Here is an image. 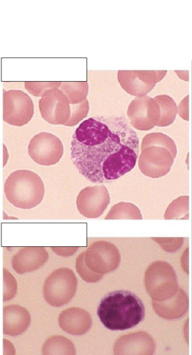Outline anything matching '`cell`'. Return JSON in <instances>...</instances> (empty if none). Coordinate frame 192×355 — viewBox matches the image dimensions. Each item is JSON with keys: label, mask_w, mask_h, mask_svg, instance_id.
Masks as SVG:
<instances>
[{"label": "cell", "mask_w": 192, "mask_h": 355, "mask_svg": "<svg viewBox=\"0 0 192 355\" xmlns=\"http://www.w3.org/2000/svg\"><path fill=\"white\" fill-rule=\"evenodd\" d=\"M139 138L123 116H95L76 129L71 158L94 183L109 182L130 171L139 156Z\"/></svg>", "instance_id": "obj_1"}, {"label": "cell", "mask_w": 192, "mask_h": 355, "mask_svg": "<svg viewBox=\"0 0 192 355\" xmlns=\"http://www.w3.org/2000/svg\"><path fill=\"white\" fill-rule=\"evenodd\" d=\"M97 315L108 329L125 330L139 324L145 317V308L134 293L124 290L107 293L100 302Z\"/></svg>", "instance_id": "obj_2"}, {"label": "cell", "mask_w": 192, "mask_h": 355, "mask_svg": "<svg viewBox=\"0 0 192 355\" xmlns=\"http://www.w3.org/2000/svg\"><path fill=\"white\" fill-rule=\"evenodd\" d=\"M177 155L174 141L162 132L146 135L141 142L138 165L146 176L157 178L166 175Z\"/></svg>", "instance_id": "obj_3"}, {"label": "cell", "mask_w": 192, "mask_h": 355, "mask_svg": "<svg viewBox=\"0 0 192 355\" xmlns=\"http://www.w3.org/2000/svg\"><path fill=\"white\" fill-rule=\"evenodd\" d=\"M44 185L36 173L26 169L11 173L4 183V193L15 207L23 209L38 205L44 196Z\"/></svg>", "instance_id": "obj_4"}, {"label": "cell", "mask_w": 192, "mask_h": 355, "mask_svg": "<svg viewBox=\"0 0 192 355\" xmlns=\"http://www.w3.org/2000/svg\"><path fill=\"white\" fill-rule=\"evenodd\" d=\"M146 290L152 301L162 302L177 291L178 282L173 268L165 261L150 263L144 275Z\"/></svg>", "instance_id": "obj_5"}, {"label": "cell", "mask_w": 192, "mask_h": 355, "mask_svg": "<svg viewBox=\"0 0 192 355\" xmlns=\"http://www.w3.org/2000/svg\"><path fill=\"white\" fill-rule=\"evenodd\" d=\"M78 280L73 271L68 268L54 270L46 279L43 286L45 301L52 306L67 304L77 290Z\"/></svg>", "instance_id": "obj_6"}, {"label": "cell", "mask_w": 192, "mask_h": 355, "mask_svg": "<svg viewBox=\"0 0 192 355\" xmlns=\"http://www.w3.org/2000/svg\"><path fill=\"white\" fill-rule=\"evenodd\" d=\"M34 114V105L30 97L21 90H3V120L12 125L28 123Z\"/></svg>", "instance_id": "obj_7"}, {"label": "cell", "mask_w": 192, "mask_h": 355, "mask_svg": "<svg viewBox=\"0 0 192 355\" xmlns=\"http://www.w3.org/2000/svg\"><path fill=\"white\" fill-rule=\"evenodd\" d=\"M84 260L86 266L91 271L104 275L118 268L121 261V254L114 243L98 241L84 252Z\"/></svg>", "instance_id": "obj_8"}, {"label": "cell", "mask_w": 192, "mask_h": 355, "mask_svg": "<svg viewBox=\"0 0 192 355\" xmlns=\"http://www.w3.org/2000/svg\"><path fill=\"white\" fill-rule=\"evenodd\" d=\"M28 153L31 159L40 165H53L60 161L63 155V145L57 136L42 132L31 139Z\"/></svg>", "instance_id": "obj_9"}, {"label": "cell", "mask_w": 192, "mask_h": 355, "mask_svg": "<svg viewBox=\"0 0 192 355\" xmlns=\"http://www.w3.org/2000/svg\"><path fill=\"white\" fill-rule=\"evenodd\" d=\"M166 71L133 70L118 71V80L129 94L137 97L146 96L166 74Z\"/></svg>", "instance_id": "obj_10"}, {"label": "cell", "mask_w": 192, "mask_h": 355, "mask_svg": "<svg viewBox=\"0 0 192 355\" xmlns=\"http://www.w3.org/2000/svg\"><path fill=\"white\" fill-rule=\"evenodd\" d=\"M39 108L42 118L51 124L64 125L70 117V104L59 88L46 91L39 101Z\"/></svg>", "instance_id": "obj_11"}, {"label": "cell", "mask_w": 192, "mask_h": 355, "mask_svg": "<svg viewBox=\"0 0 192 355\" xmlns=\"http://www.w3.org/2000/svg\"><path fill=\"white\" fill-rule=\"evenodd\" d=\"M131 125L139 130L152 129L159 119V107L153 98L148 96L136 97L127 111Z\"/></svg>", "instance_id": "obj_12"}, {"label": "cell", "mask_w": 192, "mask_h": 355, "mask_svg": "<svg viewBox=\"0 0 192 355\" xmlns=\"http://www.w3.org/2000/svg\"><path fill=\"white\" fill-rule=\"evenodd\" d=\"M110 202V193L104 185L83 189L76 199V206L81 215L89 218L101 216Z\"/></svg>", "instance_id": "obj_13"}, {"label": "cell", "mask_w": 192, "mask_h": 355, "mask_svg": "<svg viewBox=\"0 0 192 355\" xmlns=\"http://www.w3.org/2000/svg\"><path fill=\"white\" fill-rule=\"evenodd\" d=\"M155 343L148 334L137 331L123 335L114 345V355H153Z\"/></svg>", "instance_id": "obj_14"}, {"label": "cell", "mask_w": 192, "mask_h": 355, "mask_svg": "<svg viewBox=\"0 0 192 355\" xmlns=\"http://www.w3.org/2000/svg\"><path fill=\"white\" fill-rule=\"evenodd\" d=\"M49 253L44 247H24L12 258V269L19 275L30 272L43 266Z\"/></svg>", "instance_id": "obj_15"}, {"label": "cell", "mask_w": 192, "mask_h": 355, "mask_svg": "<svg viewBox=\"0 0 192 355\" xmlns=\"http://www.w3.org/2000/svg\"><path fill=\"white\" fill-rule=\"evenodd\" d=\"M92 324L90 314L79 307H71L62 311L58 316V324L66 333L80 336L87 332Z\"/></svg>", "instance_id": "obj_16"}, {"label": "cell", "mask_w": 192, "mask_h": 355, "mask_svg": "<svg viewBox=\"0 0 192 355\" xmlns=\"http://www.w3.org/2000/svg\"><path fill=\"white\" fill-rule=\"evenodd\" d=\"M31 316L25 307L9 304L3 308V334L16 336L23 334L29 327Z\"/></svg>", "instance_id": "obj_17"}, {"label": "cell", "mask_w": 192, "mask_h": 355, "mask_svg": "<svg viewBox=\"0 0 192 355\" xmlns=\"http://www.w3.org/2000/svg\"><path fill=\"white\" fill-rule=\"evenodd\" d=\"M189 297L182 288L169 299L162 302H152L155 313L167 320H174L182 317L189 309Z\"/></svg>", "instance_id": "obj_18"}, {"label": "cell", "mask_w": 192, "mask_h": 355, "mask_svg": "<svg viewBox=\"0 0 192 355\" xmlns=\"http://www.w3.org/2000/svg\"><path fill=\"white\" fill-rule=\"evenodd\" d=\"M42 355H76V350L73 342L60 335L49 337L43 344Z\"/></svg>", "instance_id": "obj_19"}, {"label": "cell", "mask_w": 192, "mask_h": 355, "mask_svg": "<svg viewBox=\"0 0 192 355\" xmlns=\"http://www.w3.org/2000/svg\"><path fill=\"white\" fill-rule=\"evenodd\" d=\"M159 107V119L156 125L165 127L171 125L177 114V105L174 100L166 94L158 95L153 98Z\"/></svg>", "instance_id": "obj_20"}, {"label": "cell", "mask_w": 192, "mask_h": 355, "mask_svg": "<svg viewBox=\"0 0 192 355\" xmlns=\"http://www.w3.org/2000/svg\"><path fill=\"white\" fill-rule=\"evenodd\" d=\"M59 89L67 98L69 104L85 101L88 94L87 82H61Z\"/></svg>", "instance_id": "obj_21"}, {"label": "cell", "mask_w": 192, "mask_h": 355, "mask_svg": "<svg viewBox=\"0 0 192 355\" xmlns=\"http://www.w3.org/2000/svg\"><path fill=\"white\" fill-rule=\"evenodd\" d=\"M105 219H142L138 207L131 202H121L110 209Z\"/></svg>", "instance_id": "obj_22"}, {"label": "cell", "mask_w": 192, "mask_h": 355, "mask_svg": "<svg viewBox=\"0 0 192 355\" xmlns=\"http://www.w3.org/2000/svg\"><path fill=\"white\" fill-rule=\"evenodd\" d=\"M189 197L180 196L173 200L164 214L165 219H189Z\"/></svg>", "instance_id": "obj_23"}, {"label": "cell", "mask_w": 192, "mask_h": 355, "mask_svg": "<svg viewBox=\"0 0 192 355\" xmlns=\"http://www.w3.org/2000/svg\"><path fill=\"white\" fill-rule=\"evenodd\" d=\"M70 117L64 125L73 126L85 118L89 112V102L87 99L76 103L70 104Z\"/></svg>", "instance_id": "obj_24"}, {"label": "cell", "mask_w": 192, "mask_h": 355, "mask_svg": "<svg viewBox=\"0 0 192 355\" xmlns=\"http://www.w3.org/2000/svg\"><path fill=\"white\" fill-rule=\"evenodd\" d=\"M76 270L80 277L87 283H95L103 277V275L96 273L89 269L85 263L84 252L80 253L76 261Z\"/></svg>", "instance_id": "obj_25"}, {"label": "cell", "mask_w": 192, "mask_h": 355, "mask_svg": "<svg viewBox=\"0 0 192 355\" xmlns=\"http://www.w3.org/2000/svg\"><path fill=\"white\" fill-rule=\"evenodd\" d=\"M17 292V282L15 277L5 268H3V302L12 300Z\"/></svg>", "instance_id": "obj_26"}, {"label": "cell", "mask_w": 192, "mask_h": 355, "mask_svg": "<svg viewBox=\"0 0 192 355\" xmlns=\"http://www.w3.org/2000/svg\"><path fill=\"white\" fill-rule=\"evenodd\" d=\"M61 82H26V90L35 96H42L44 94L52 89L59 88Z\"/></svg>", "instance_id": "obj_27"}, {"label": "cell", "mask_w": 192, "mask_h": 355, "mask_svg": "<svg viewBox=\"0 0 192 355\" xmlns=\"http://www.w3.org/2000/svg\"><path fill=\"white\" fill-rule=\"evenodd\" d=\"M162 249L168 252H173L179 250L184 244V239L182 237L152 238Z\"/></svg>", "instance_id": "obj_28"}, {"label": "cell", "mask_w": 192, "mask_h": 355, "mask_svg": "<svg viewBox=\"0 0 192 355\" xmlns=\"http://www.w3.org/2000/svg\"><path fill=\"white\" fill-rule=\"evenodd\" d=\"M53 252L61 257L73 255L78 250V247H51Z\"/></svg>", "instance_id": "obj_29"}, {"label": "cell", "mask_w": 192, "mask_h": 355, "mask_svg": "<svg viewBox=\"0 0 192 355\" xmlns=\"http://www.w3.org/2000/svg\"><path fill=\"white\" fill-rule=\"evenodd\" d=\"M189 96H186L182 100L177 107V112L181 118L184 120H189Z\"/></svg>", "instance_id": "obj_30"}, {"label": "cell", "mask_w": 192, "mask_h": 355, "mask_svg": "<svg viewBox=\"0 0 192 355\" xmlns=\"http://www.w3.org/2000/svg\"><path fill=\"white\" fill-rule=\"evenodd\" d=\"M3 355H16V349L12 343L6 339H3Z\"/></svg>", "instance_id": "obj_31"}, {"label": "cell", "mask_w": 192, "mask_h": 355, "mask_svg": "<svg viewBox=\"0 0 192 355\" xmlns=\"http://www.w3.org/2000/svg\"><path fill=\"white\" fill-rule=\"evenodd\" d=\"M181 264L184 271L189 274V248H187L181 257Z\"/></svg>", "instance_id": "obj_32"}]
</instances>
